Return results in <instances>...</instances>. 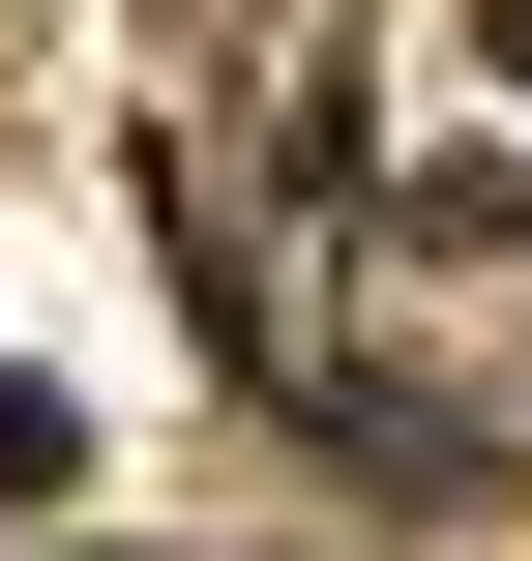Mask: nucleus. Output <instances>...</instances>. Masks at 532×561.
<instances>
[{
    "label": "nucleus",
    "instance_id": "nucleus-1",
    "mask_svg": "<svg viewBox=\"0 0 532 561\" xmlns=\"http://www.w3.org/2000/svg\"><path fill=\"white\" fill-rule=\"evenodd\" d=\"M0 503H59V385H0Z\"/></svg>",
    "mask_w": 532,
    "mask_h": 561
}]
</instances>
